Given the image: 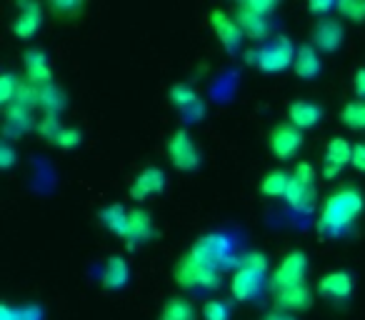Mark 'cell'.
I'll use <instances>...</instances> for the list:
<instances>
[{
    "label": "cell",
    "mask_w": 365,
    "mask_h": 320,
    "mask_svg": "<svg viewBox=\"0 0 365 320\" xmlns=\"http://www.w3.org/2000/svg\"><path fill=\"white\" fill-rule=\"evenodd\" d=\"M165 188V173L160 168H145L130 185V198L133 200H145L150 195L163 193Z\"/></svg>",
    "instance_id": "4fadbf2b"
},
{
    "label": "cell",
    "mask_w": 365,
    "mask_h": 320,
    "mask_svg": "<svg viewBox=\"0 0 365 320\" xmlns=\"http://www.w3.org/2000/svg\"><path fill=\"white\" fill-rule=\"evenodd\" d=\"M155 235V228H153V218L140 208L130 210V218H128V230H125V245L130 250H135L138 245L148 243V240Z\"/></svg>",
    "instance_id": "7c38bea8"
},
{
    "label": "cell",
    "mask_w": 365,
    "mask_h": 320,
    "mask_svg": "<svg viewBox=\"0 0 365 320\" xmlns=\"http://www.w3.org/2000/svg\"><path fill=\"white\" fill-rule=\"evenodd\" d=\"M235 21H238L243 36L250 38V41H265V38H268L270 21L265 16L250 13V11H245L243 6H238V8H235Z\"/></svg>",
    "instance_id": "ac0fdd59"
},
{
    "label": "cell",
    "mask_w": 365,
    "mask_h": 320,
    "mask_svg": "<svg viewBox=\"0 0 365 320\" xmlns=\"http://www.w3.org/2000/svg\"><path fill=\"white\" fill-rule=\"evenodd\" d=\"M300 145H303V133L293 123H280L270 133V150L280 160H290L300 150Z\"/></svg>",
    "instance_id": "52a82bcc"
},
{
    "label": "cell",
    "mask_w": 365,
    "mask_h": 320,
    "mask_svg": "<svg viewBox=\"0 0 365 320\" xmlns=\"http://www.w3.org/2000/svg\"><path fill=\"white\" fill-rule=\"evenodd\" d=\"M353 168L365 173V143H358L353 145Z\"/></svg>",
    "instance_id": "ab89813d"
},
{
    "label": "cell",
    "mask_w": 365,
    "mask_h": 320,
    "mask_svg": "<svg viewBox=\"0 0 365 320\" xmlns=\"http://www.w3.org/2000/svg\"><path fill=\"white\" fill-rule=\"evenodd\" d=\"M0 320H21V308L0 305Z\"/></svg>",
    "instance_id": "60d3db41"
},
{
    "label": "cell",
    "mask_w": 365,
    "mask_h": 320,
    "mask_svg": "<svg viewBox=\"0 0 365 320\" xmlns=\"http://www.w3.org/2000/svg\"><path fill=\"white\" fill-rule=\"evenodd\" d=\"M31 128H33V118L28 108H21V105H16V103L6 108V125H3L6 138H18L31 130Z\"/></svg>",
    "instance_id": "7402d4cb"
},
{
    "label": "cell",
    "mask_w": 365,
    "mask_h": 320,
    "mask_svg": "<svg viewBox=\"0 0 365 320\" xmlns=\"http://www.w3.org/2000/svg\"><path fill=\"white\" fill-rule=\"evenodd\" d=\"M338 8V3H328V0H323V3H310V13H330Z\"/></svg>",
    "instance_id": "ee69618b"
},
{
    "label": "cell",
    "mask_w": 365,
    "mask_h": 320,
    "mask_svg": "<svg viewBox=\"0 0 365 320\" xmlns=\"http://www.w3.org/2000/svg\"><path fill=\"white\" fill-rule=\"evenodd\" d=\"M38 105L46 110V115H58L66 108V93L56 83L46 88H38Z\"/></svg>",
    "instance_id": "484cf974"
},
{
    "label": "cell",
    "mask_w": 365,
    "mask_h": 320,
    "mask_svg": "<svg viewBox=\"0 0 365 320\" xmlns=\"http://www.w3.org/2000/svg\"><path fill=\"white\" fill-rule=\"evenodd\" d=\"M175 283L180 288H218L220 285V273L208 265H200L198 260H193L190 255H182L175 265Z\"/></svg>",
    "instance_id": "277c9868"
},
{
    "label": "cell",
    "mask_w": 365,
    "mask_h": 320,
    "mask_svg": "<svg viewBox=\"0 0 365 320\" xmlns=\"http://www.w3.org/2000/svg\"><path fill=\"white\" fill-rule=\"evenodd\" d=\"M240 265H243V268L258 270V273H265V270H268V258L260 255V253H248L243 260H240Z\"/></svg>",
    "instance_id": "8d00e7d4"
},
{
    "label": "cell",
    "mask_w": 365,
    "mask_h": 320,
    "mask_svg": "<svg viewBox=\"0 0 365 320\" xmlns=\"http://www.w3.org/2000/svg\"><path fill=\"white\" fill-rule=\"evenodd\" d=\"M81 140H83V135H81V130H78V128H66V130H63L61 135H58L56 145L58 148H66V150H71V148L81 145Z\"/></svg>",
    "instance_id": "836d02e7"
},
{
    "label": "cell",
    "mask_w": 365,
    "mask_h": 320,
    "mask_svg": "<svg viewBox=\"0 0 365 320\" xmlns=\"http://www.w3.org/2000/svg\"><path fill=\"white\" fill-rule=\"evenodd\" d=\"M318 293L330 300H345L353 293V278H350V273H345V270H333V273L320 278Z\"/></svg>",
    "instance_id": "2e32d148"
},
{
    "label": "cell",
    "mask_w": 365,
    "mask_h": 320,
    "mask_svg": "<svg viewBox=\"0 0 365 320\" xmlns=\"http://www.w3.org/2000/svg\"><path fill=\"white\" fill-rule=\"evenodd\" d=\"M353 88H355V93H358V98H363V100H365V68L355 73Z\"/></svg>",
    "instance_id": "b9f144b4"
},
{
    "label": "cell",
    "mask_w": 365,
    "mask_h": 320,
    "mask_svg": "<svg viewBox=\"0 0 365 320\" xmlns=\"http://www.w3.org/2000/svg\"><path fill=\"white\" fill-rule=\"evenodd\" d=\"M343 26H340L338 21H333V18H323V21H318V26L313 28V46L320 48V51L325 53H333L340 48V43H343Z\"/></svg>",
    "instance_id": "5bb4252c"
},
{
    "label": "cell",
    "mask_w": 365,
    "mask_h": 320,
    "mask_svg": "<svg viewBox=\"0 0 365 320\" xmlns=\"http://www.w3.org/2000/svg\"><path fill=\"white\" fill-rule=\"evenodd\" d=\"M293 68L303 81H313V78H318L320 71H323V63H320V56L315 53L313 46H303L295 53Z\"/></svg>",
    "instance_id": "44dd1931"
},
{
    "label": "cell",
    "mask_w": 365,
    "mask_h": 320,
    "mask_svg": "<svg viewBox=\"0 0 365 320\" xmlns=\"http://www.w3.org/2000/svg\"><path fill=\"white\" fill-rule=\"evenodd\" d=\"M41 23H43V8L38 3L26 0V3H21V16L13 21V33L18 38H23V41H28V38H33L38 33Z\"/></svg>",
    "instance_id": "e0dca14e"
},
{
    "label": "cell",
    "mask_w": 365,
    "mask_h": 320,
    "mask_svg": "<svg viewBox=\"0 0 365 320\" xmlns=\"http://www.w3.org/2000/svg\"><path fill=\"white\" fill-rule=\"evenodd\" d=\"M43 313L36 308V305H28V308H21V320H41Z\"/></svg>",
    "instance_id": "7bdbcfd3"
},
{
    "label": "cell",
    "mask_w": 365,
    "mask_h": 320,
    "mask_svg": "<svg viewBox=\"0 0 365 320\" xmlns=\"http://www.w3.org/2000/svg\"><path fill=\"white\" fill-rule=\"evenodd\" d=\"M170 103L182 113V115H185V120L188 123H198L205 113L198 93H195L188 83H175V86L170 88Z\"/></svg>",
    "instance_id": "9c48e42d"
},
{
    "label": "cell",
    "mask_w": 365,
    "mask_h": 320,
    "mask_svg": "<svg viewBox=\"0 0 365 320\" xmlns=\"http://www.w3.org/2000/svg\"><path fill=\"white\" fill-rule=\"evenodd\" d=\"M363 208L365 200L358 188L348 185V188L335 190L323 205V215L318 220V233L325 235V238H340L343 233H348L355 218L363 213Z\"/></svg>",
    "instance_id": "6da1fadb"
},
{
    "label": "cell",
    "mask_w": 365,
    "mask_h": 320,
    "mask_svg": "<svg viewBox=\"0 0 365 320\" xmlns=\"http://www.w3.org/2000/svg\"><path fill=\"white\" fill-rule=\"evenodd\" d=\"M51 11L56 13V16H76V13L83 11V3H78V0H61V3H51Z\"/></svg>",
    "instance_id": "e575fe53"
},
{
    "label": "cell",
    "mask_w": 365,
    "mask_h": 320,
    "mask_svg": "<svg viewBox=\"0 0 365 320\" xmlns=\"http://www.w3.org/2000/svg\"><path fill=\"white\" fill-rule=\"evenodd\" d=\"M128 278H130V268L128 263L120 258V255H113V258L106 260V268H103V288L108 290H120L128 285Z\"/></svg>",
    "instance_id": "ffe728a7"
},
{
    "label": "cell",
    "mask_w": 365,
    "mask_h": 320,
    "mask_svg": "<svg viewBox=\"0 0 365 320\" xmlns=\"http://www.w3.org/2000/svg\"><path fill=\"white\" fill-rule=\"evenodd\" d=\"M188 255L193 260H198L200 265H208V268L218 270V273L225 268H233V265H240V258H235L230 238H225L220 233H210L198 238Z\"/></svg>",
    "instance_id": "7a4b0ae2"
},
{
    "label": "cell",
    "mask_w": 365,
    "mask_h": 320,
    "mask_svg": "<svg viewBox=\"0 0 365 320\" xmlns=\"http://www.w3.org/2000/svg\"><path fill=\"white\" fill-rule=\"evenodd\" d=\"M128 218H130V210H125L120 203H113L108 208L101 210V220L113 235L118 238H125V230H128Z\"/></svg>",
    "instance_id": "d4e9b609"
},
{
    "label": "cell",
    "mask_w": 365,
    "mask_h": 320,
    "mask_svg": "<svg viewBox=\"0 0 365 320\" xmlns=\"http://www.w3.org/2000/svg\"><path fill=\"white\" fill-rule=\"evenodd\" d=\"M265 320H295L293 315H288V313H270Z\"/></svg>",
    "instance_id": "f6af8a7d"
},
{
    "label": "cell",
    "mask_w": 365,
    "mask_h": 320,
    "mask_svg": "<svg viewBox=\"0 0 365 320\" xmlns=\"http://www.w3.org/2000/svg\"><path fill=\"white\" fill-rule=\"evenodd\" d=\"M210 26H213L215 36H218V41L223 43V48L230 53V56H235V53L240 51V46H243V31H240L238 21L235 18H230L228 13L223 11H213L210 13Z\"/></svg>",
    "instance_id": "ba28073f"
},
{
    "label": "cell",
    "mask_w": 365,
    "mask_h": 320,
    "mask_svg": "<svg viewBox=\"0 0 365 320\" xmlns=\"http://www.w3.org/2000/svg\"><path fill=\"white\" fill-rule=\"evenodd\" d=\"M285 200L290 203V208L305 213V210H310L315 205V188L308 183H300L298 178H290V185L285 190Z\"/></svg>",
    "instance_id": "cb8c5ba5"
},
{
    "label": "cell",
    "mask_w": 365,
    "mask_h": 320,
    "mask_svg": "<svg viewBox=\"0 0 365 320\" xmlns=\"http://www.w3.org/2000/svg\"><path fill=\"white\" fill-rule=\"evenodd\" d=\"M38 130H41V135L46 138V140L56 143L58 135H61V133L66 130V125H63L61 118H58V115H46L41 120V125H38Z\"/></svg>",
    "instance_id": "1f68e13d"
},
{
    "label": "cell",
    "mask_w": 365,
    "mask_h": 320,
    "mask_svg": "<svg viewBox=\"0 0 365 320\" xmlns=\"http://www.w3.org/2000/svg\"><path fill=\"white\" fill-rule=\"evenodd\" d=\"M263 275L253 268H243L240 265L233 275V283H230V293L238 303H248V300L258 298V293L263 290Z\"/></svg>",
    "instance_id": "30bf717a"
},
{
    "label": "cell",
    "mask_w": 365,
    "mask_h": 320,
    "mask_svg": "<svg viewBox=\"0 0 365 320\" xmlns=\"http://www.w3.org/2000/svg\"><path fill=\"white\" fill-rule=\"evenodd\" d=\"M293 178H298L300 183L313 185V180H315V168H313V165H308V163H298V168H295V175H293Z\"/></svg>",
    "instance_id": "f35d334b"
},
{
    "label": "cell",
    "mask_w": 365,
    "mask_h": 320,
    "mask_svg": "<svg viewBox=\"0 0 365 320\" xmlns=\"http://www.w3.org/2000/svg\"><path fill=\"white\" fill-rule=\"evenodd\" d=\"M13 163H16V150H13V145L11 143H3L0 145V168H13Z\"/></svg>",
    "instance_id": "74e56055"
},
{
    "label": "cell",
    "mask_w": 365,
    "mask_h": 320,
    "mask_svg": "<svg viewBox=\"0 0 365 320\" xmlns=\"http://www.w3.org/2000/svg\"><path fill=\"white\" fill-rule=\"evenodd\" d=\"M26 61V78L31 86L36 88H46V86H53V71L48 66V58L43 51H28L23 56Z\"/></svg>",
    "instance_id": "9a60e30c"
},
{
    "label": "cell",
    "mask_w": 365,
    "mask_h": 320,
    "mask_svg": "<svg viewBox=\"0 0 365 320\" xmlns=\"http://www.w3.org/2000/svg\"><path fill=\"white\" fill-rule=\"evenodd\" d=\"M305 273H308V258L300 250H293V253H288L280 260V268L275 270L273 283L278 290L293 288V285L305 283Z\"/></svg>",
    "instance_id": "8992f818"
},
{
    "label": "cell",
    "mask_w": 365,
    "mask_h": 320,
    "mask_svg": "<svg viewBox=\"0 0 365 320\" xmlns=\"http://www.w3.org/2000/svg\"><path fill=\"white\" fill-rule=\"evenodd\" d=\"M18 86H21V81H18L13 73H3V76H0V103L6 108L16 100Z\"/></svg>",
    "instance_id": "4dcf8cb0"
},
{
    "label": "cell",
    "mask_w": 365,
    "mask_h": 320,
    "mask_svg": "<svg viewBox=\"0 0 365 320\" xmlns=\"http://www.w3.org/2000/svg\"><path fill=\"white\" fill-rule=\"evenodd\" d=\"M240 6H243L245 11L258 13V16H265V18H268L270 13L275 11V3H273V0H245V3H240Z\"/></svg>",
    "instance_id": "d590c367"
},
{
    "label": "cell",
    "mask_w": 365,
    "mask_h": 320,
    "mask_svg": "<svg viewBox=\"0 0 365 320\" xmlns=\"http://www.w3.org/2000/svg\"><path fill=\"white\" fill-rule=\"evenodd\" d=\"M168 158L178 170H195L200 165V153L188 130H175L168 140Z\"/></svg>",
    "instance_id": "5b68a950"
},
{
    "label": "cell",
    "mask_w": 365,
    "mask_h": 320,
    "mask_svg": "<svg viewBox=\"0 0 365 320\" xmlns=\"http://www.w3.org/2000/svg\"><path fill=\"white\" fill-rule=\"evenodd\" d=\"M295 53H298V51L293 48L290 38L278 36V38H273L270 43H265V46L245 53V58H248V63L258 66L263 73H280V71H285V68H290L295 63Z\"/></svg>",
    "instance_id": "3957f363"
},
{
    "label": "cell",
    "mask_w": 365,
    "mask_h": 320,
    "mask_svg": "<svg viewBox=\"0 0 365 320\" xmlns=\"http://www.w3.org/2000/svg\"><path fill=\"white\" fill-rule=\"evenodd\" d=\"M340 120L353 130H365V100H350L340 113Z\"/></svg>",
    "instance_id": "f1b7e54d"
},
{
    "label": "cell",
    "mask_w": 365,
    "mask_h": 320,
    "mask_svg": "<svg viewBox=\"0 0 365 320\" xmlns=\"http://www.w3.org/2000/svg\"><path fill=\"white\" fill-rule=\"evenodd\" d=\"M160 320H195V308L190 300L170 298L160 310Z\"/></svg>",
    "instance_id": "4316f807"
},
{
    "label": "cell",
    "mask_w": 365,
    "mask_h": 320,
    "mask_svg": "<svg viewBox=\"0 0 365 320\" xmlns=\"http://www.w3.org/2000/svg\"><path fill=\"white\" fill-rule=\"evenodd\" d=\"M288 185H290V175L283 173V170H273V173H268V178L263 180V185H260V193L268 195V198H280V195L285 198Z\"/></svg>",
    "instance_id": "83f0119b"
},
{
    "label": "cell",
    "mask_w": 365,
    "mask_h": 320,
    "mask_svg": "<svg viewBox=\"0 0 365 320\" xmlns=\"http://www.w3.org/2000/svg\"><path fill=\"white\" fill-rule=\"evenodd\" d=\"M323 118V108L315 105V103L308 100H295L293 105L288 108V120L293 123L298 130H308V128H315Z\"/></svg>",
    "instance_id": "d6986e66"
},
{
    "label": "cell",
    "mask_w": 365,
    "mask_h": 320,
    "mask_svg": "<svg viewBox=\"0 0 365 320\" xmlns=\"http://www.w3.org/2000/svg\"><path fill=\"white\" fill-rule=\"evenodd\" d=\"M335 11H338L343 18H348V21L363 23L365 21V0H340Z\"/></svg>",
    "instance_id": "f546056e"
},
{
    "label": "cell",
    "mask_w": 365,
    "mask_h": 320,
    "mask_svg": "<svg viewBox=\"0 0 365 320\" xmlns=\"http://www.w3.org/2000/svg\"><path fill=\"white\" fill-rule=\"evenodd\" d=\"M203 318L205 320H228L230 318V308L223 300H208L203 305Z\"/></svg>",
    "instance_id": "d6a6232c"
},
{
    "label": "cell",
    "mask_w": 365,
    "mask_h": 320,
    "mask_svg": "<svg viewBox=\"0 0 365 320\" xmlns=\"http://www.w3.org/2000/svg\"><path fill=\"white\" fill-rule=\"evenodd\" d=\"M345 165H353V145L345 138H333L325 148V165L323 175L325 178H335Z\"/></svg>",
    "instance_id": "8fae6325"
},
{
    "label": "cell",
    "mask_w": 365,
    "mask_h": 320,
    "mask_svg": "<svg viewBox=\"0 0 365 320\" xmlns=\"http://www.w3.org/2000/svg\"><path fill=\"white\" fill-rule=\"evenodd\" d=\"M278 305L283 310H308L313 305V295L305 283L293 285V288L278 290Z\"/></svg>",
    "instance_id": "603a6c76"
}]
</instances>
